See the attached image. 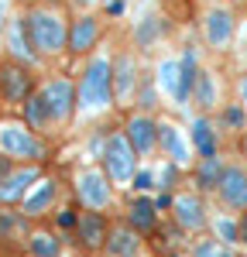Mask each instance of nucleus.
I'll use <instances>...</instances> for the list:
<instances>
[{
    "mask_svg": "<svg viewBox=\"0 0 247 257\" xmlns=\"http://www.w3.org/2000/svg\"><path fill=\"white\" fill-rule=\"evenodd\" d=\"M117 99L113 89V59L93 55L79 76V110H106Z\"/></svg>",
    "mask_w": 247,
    "mask_h": 257,
    "instance_id": "f257e3e1",
    "label": "nucleus"
},
{
    "mask_svg": "<svg viewBox=\"0 0 247 257\" xmlns=\"http://www.w3.org/2000/svg\"><path fill=\"white\" fill-rule=\"evenodd\" d=\"M28 31H31V41L38 48V55H59L69 48V24L59 11L52 7H31L28 14Z\"/></svg>",
    "mask_w": 247,
    "mask_h": 257,
    "instance_id": "f03ea898",
    "label": "nucleus"
},
{
    "mask_svg": "<svg viewBox=\"0 0 247 257\" xmlns=\"http://www.w3.org/2000/svg\"><path fill=\"white\" fill-rule=\"evenodd\" d=\"M0 151L7 158H24L31 165L45 161V144L38 141V134L24 123V120H4L0 123Z\"/></svg>",
    "mask_w": 247,
    "mask_h": 257,
    "instance_id": "7ed1b4c3",
    "label": "nucleus"
},
{
    "mask_svg": "<svg viewBox=\"0 0 247 257\" xmlns=\"http://www.w3.org/2000/svg\"><path fill=\"white\" fill-rule=\"evenodd\" d=\"M31 96H35L31 65L14 59H0V103L4 106H24Z\"/></svg>",
    "mask_w": 247,
    "mask_h": 257,
    "instance_id": "20e7f679",
    "label": "nucleus"
},
{
    "mask_svg": "<svg viewBox=\"0 0 247 257\" xmlns=\"http://www.w3.org/2000/svg\"><path fill=\"white\" fill-rule=\"evenodd\" d=\"M138 151L134 144L127 141V134H110L106 141V151H103V172L113 178V182H134L138 175Z\"/></svg>",
    "mask_w": 247,
    "mask_h": 257,
    "instance_id": "39448f33",
    "label": "nucleus"
},
{
    "mask_svg": "<svg viewBox=\"0 0 247 257\" xmlns=\"http://www.w3.org/2000/svg\"><path fill=\"white\" fill-rule=\"evenodd\" d=\"M110 182H113V178L106 175L103 168H86V172H79V175H76V199H79L86 209L103 213V209L110 206V199H113Z\"/></svg>",
    "mask_w": 247,
    "mask_h": 257,
    "instance_id": "423d86ee",
    "label": "nucleus"
},
{
    "mask_svg": "<svg viewBox=\"0 0 247 257\" xmlns=\"http://www.w3.org/2000/svg\"><path fill=\"white\" fill-rule=\"evenodd\" d=\"M41 93H45V103H48L52 123H65L79 106V86L72 79H48L41 86Z\"/></svg>",
    "mask_w": 247,
    "mask_h": 257,
    "instance_id": "0eeeda50",
    "label": "nucleus"
},
{
    "mask_svg": "<svg viewBox=\"0 0 247 257\" xmlns=\"http://www.w3.org/2000/svg\"><path fill=\"white\" fill-rule=\"evenodd\" d=\"M110 219L103 216V213H93V209H86L79 213V226L72 230V243L82 247V250H89V254H96V250H106V240H110Z\"/></svg>",
    "mask_w": 247,
    "mask_h": 257,
    "instance_id": "6e6552de",
    "label": "nucleus"
},
{
    "mask_svg": "<svg viewBox=\"0 0 247 257\" xmlns=\"http://www.w3.org/2000/svg\"><path fill=\"white\" fill-rule=\"evenodd\" d=\"M7 52L14 62H24V65H35L38 62V48L31 41V31H28V18H11L7 24Z\"/></svg>",
    "mask_w": 247,
    "mask_h": 257,
    "instance_id": "1a4fd4ad",
    "label": "nucleus"
},
{
    "mask_svg": "<svg viewBox=\"0 0 247 257\" xmlns=\"http://www.w3.org/2000/svg\"><path fill=\"white\" fill-rule=\"evenodd\" d=\"M124 134L134 144V151L144 158V155H151L158 148V120H151L148 113H134V117H127V123H124Z\"/></svg>",
    "mask_w": 247,
    "mask_h": 257,
    "instance_id": "9d476101",
    "label": "nucleus"
},
{
    "mask_svg": "<svg viewBox=\"0 0 247 257\" xmlns=\"http://www.w3.org/2000/svg\"><path fill=\"white\" fill-rule=\"evenodd\" d=\"M100 18H93V14H79V18L69 24V52L72 55H86V52H93L96 48V41H100Z\"/></svg>",
    "mask_w": 247,
    "mask_h": 257,
    "instance_id": "9b49d317",
    "label": "nucleus"
},
{
    "mask_svg": "<svg viewBox=\"0 0 247 257\" xmlns=\"http://www.w3.org/2000/svg\"><path fill=\"white\" fill-rule=\"evenodd\" d=\"M172 213H175V223L182 226L185 233H199V230H206V206H203V199L196 196V192L175 196Z\"/></svg>",
    "mask_w": 247,
    "mask_h": 257,
    "instance_id": "f8f14e48",
    "label": "nucleus"
},
{
    "mask_svg": "<svg viewBox=\"0 0 247 257\" xmlns=\"http://www.w3.org/2000/svg\"><path fill=\"white\" fill-rule=\"evenodd\" d=\"M233 28H237L233 14L223 11V7H213L203 21V35H206V41H209V48H226V45L233 41Z\"/></svg>",
    "mask_w": 247,
    "mask_h": 257,
    "instance_id": "ddd939ff",
    "label": "nucleus"
},
{
    "mask_svg": "<svg viewBox=\"0 0 247 257\" xmlns=\"http://www.w3.org/2000/svg\"><path fill=\"white\" fill-rule=\"evenodd\" d=\"M220 199H223L230 209L247 213V172L240 165H230L226 168L223 182H220Z\"/></svg>",
    "mask_w": 247,
    "mask_h": 257,
    "instance_id": "4468645a",
    "label": "nucleus"
},
{
    "mask_svg": "<svg viewBox=\"0 0 247 257\" xmlns=\"http://www.w3.org/2000/svg\"><path fill=\"white\" fill-rule=\"evenodd\" d=\"M141 86V69H138V59L131 52H124L120 59L113 62V89H117V99H131Z\"/></svg>",
    "mask_w": 247,
    "mask_h": 257,
    "instance_id": "2eb2a0df",
    "label": "nucleus"
},
{
    "mask_svg": "<svg viewBox=\"0 0 247 257\" xmlns=\"http://www.w3.org/2000/svg\"><path fill=\"white\" fill-rule=\"evenodd\" d=\"M38 178H41V168H38V165L18 168L14 175L0 185V202H4V206H11V202H24V199H28V189H31Z\"/></svg>",
    "mask_w": 247,
    "mask_h": 257,
    "instance_id": "dca6fc26",
    "label": "nucleus"
},
{
    "mask_svg": "<svg viewBox=\"0 0 247 257\" xmlns=\"http://www.w3.org/2000/svg\"><path fill=\"white\" fill-rule=\"evenodd\" d=\"M141 250V233L134 226H113L110 230V240H106V254L110 257H138Z\"/></svg>",
    "mask_w": 247,
    "mask_h": 257,
    "instance_id": "f3484780",
    "label": "nucleus"
},
{
    "mask_svg": "<svg viewBox=\"0 0 247 257\" xmlns=\"http://www.w3.org/2000/svg\"><path fill=\"white\" fill-rule=\"evenodd\" d=\"M127 226H134L138 233H151L158 230V206L151 199H134L127 206Z\"/></svg>",
    "mask_w": 247,
    "mask_h": 257,
    "instance_id": "a211bd4d",
    "label": "nucleus"
},
{
    "mask_svg": "<svg viewBox=\"0 0 247 257\" xmlns=\"http://www.w3.org/2000/svg\"><path fill=\"white\" fill-rule=\"evenodd\" d=\"M192 144H196V151H199L203 158H216V151H220V134H216V127H213L209 117H196V123H192Z\"/></svg>",
    "mask_w": 247,
    "mask_h": 257,
    "instance_id": "6ab92c4d",
    "label": "nucleus"
},
{
    "mask_svg": "<svg viewBox=\"0 0 247 257\" xmlns=\"http://www.w3.org/2000/svg\"><path fill=\"white\" fill-rule=\"evenodd\" d=\"M55 196H59V185H55V178H45V182H38V189H35L31 196L21 202L24 216H45V209L55 202Z\"/></svg>",
    "mask_w": 247,
    "mask_h": 257,
    "instance_id": "aec40b11",
    "label": "nucleus"
},
{
    "mask_svg": "<svg viewBox=\"0 0 247 257\" xmlns=\"http://www.w3.org/2000/svg\"><path fill=\"white\" fill-rule=\"evenodd\" d=\"M158 148H162L175 165H185V161H189V148H185L182 134H179L172 123H165V120L158 123Z\"/></svg>",
    "mask_w": 247,
    "mask_h": 257,
    "instance_id": "412c9836",
    "label": "nucleus"
},
{
    "mask_svg": "<svg viewBox=\"0 0 247 257\" xmlns=\"http://www.w3.org/2000/svg\"><path fill=\"white\" fill-rule=\"evenodd\" d=\"M179 62H182V79H179V93H175V103H189V99H192V93H196V82H199L196 48H185Z\"/></svg>",
    "mask_w": 247,
    "mask_h": 257,
    "instance_id": "4be33fe9",
    "label": "nucleus"
},
{
    "mask_svg": "<svg viewBox=\"0 0 247 257\" xmlns=\"http://www.w3.org/2000/svg\"><path fill=\"white\" fill-rule=\"evenodd\" d=\"M226 168H223V158L216 155V158H203L199 161V168H196V189L199 192H216L220 189V182H223Z\"/></svg>",
    "mask_w": 247,
    "mask_h": 257,
    "instance_id": "5701e85b",
    "label": "nucleus"
},
{
    "mask_svg": "<svg viewBox=\"0 0 247 257\" xmlns=\"http://www.w3.org/2000/svg\"><path fill=\"white\" fill-rule=\"evenodd\" d=\"M21 120H24L35 134H38V131H45V127L52 123V113H48V103H45V93H41V89L28 99V103H24V117H21Z\"/></svg>",
    "mask_w": 247,
    "mask_h": 257,
    "instance_id": "b1692460",
    "label": "nucleus"
},
{
    "mask_svg": "<svg viewBox=\"0 0 247 257\" xmlns=\"http://www.w3.org/2000/svg\"><path fill=\"white\" fill-rule=\"evenodd\" d=\"M165 28H168V24H165V18L148 14V18H144L141 24L134 28V45H138V48H151V45H155V41L165 35Z\"/></svg>",
    "mask_w": 247,
    "mask_h": 257,
    "instance_id": "393cba45",
    "label": "nucleus"
},
{
    "mask_svg": "<svg viewBox=\"0 0 247 257\" xmlns=\"http://www.w3.org/2000/svg\"><path fill=\"white\" fill-rule=\"evenodd\" d=\"M28 254L31 257H59L62 254V240L55 237V233H31V240H28Z\"/></svg>",
    "mask_w": 247,
    "mask_h": 257,
    "instance_id": "a878e982",
    "label": "nucleus"
},
{
    "mask_svg": "<svg viewBox=\"0 0 247 257\" xmlns=\"http://www.w3.org/2000/svg\"><path fill=\"white\" fill-rule=\"evenodd\" d=\"M179 79H182V62H175V59H168L158 65V86H162L165 93H179Z\"/></svg>",
    "mask_w": 247,
    "mask_h": 257,
    "instance_id": "bb28decb",
    "label": "nucleus"
},
{
    "mask_svg": "<svg viewBox=\"0 0 247 257\" xmlns=\"http://www.w3.org/2000/svg\"><path fill=\"white\" fill-rule=\"evenodd\" d=\"M18 233H28V223L21 213H11V209H0V240H11Z\"/></svg>",
    "mask_w": 247,
    "mask_h": 257,
    "instance_id": "cd10ccee",
    "label": "nucleus"
},
{
    "mask_svg": "<svg viewBox=\"0 0 247 257\" xmlns=\"http://www.w3.org/2000/svg\"><path fill=\"white\" fill-rule=\"evenodd\" d=\"M192 99H196L199 110H213V106H216V103H213V76H209V72H199V82H196Z\"/></svg>",
    "mask_w": 247,
    "mask_h": 257,
    "instance_id": "c85d7f7f",
    "label": "nucleus"
},
{
    "mask_svg": "<svg viewBox=\"0 0 247 257\" xmlns=\"http://www.w3.org/2000/svg\"><path fill=\"white\" fill-rule=\"evenodd\" d=\"M223 123H226V127H233V131H244V127H247L244 106H240V103H230V106L223 110Z\"/></svg>",
    "mask_w": 247,
    "mask_h": 257,
    "instance_id": "c756f323",
    "label": "nucleus"
},
{
    "mask_svg": "<svg viewBox=\"0 0 247 257\" xmlns=\"http://www.w3.org/2000/svg\"><path fill=\"white\" fill-rule=\"evenodd\" d=\"M223 254H226V250L216 243V240H199V243L192 247V254H189V257H223Z\"/></svg>",
    "mask_w": 247,
    "mask_h": 257,
    "instance_id": "7c9ffc66",
    "label": "nucleus"
},
{
    "mask_svg": "<svg viewBox=\"0 0 247 257\" xmlns=\"http://www.w3.org/2000/svg\"><path fill=\"white\" fill-rule=\"evenodd\" d=\"M216 233H220L226 243H240V226L230 223V219H220V223H216Z\"/></svg>",
    "mask_w": 247,
    "mask_h": 257,
    "instance_id": "2f4dec72",
    "label": "nucleus"
},
{
    "mask_svg": "<svg viewBox=\"0 0 247 257\" xmlns=\"http://www.w3.org/2000/svg\"><path fill=\"white\" fill-rule=\"evenodd\" d=\"M55 223H59L62 230H76V226H79V213H76V209H59Z\"/></svg>",
    "mask_w": 247,
    "mask_h": 257,
    "instance_id": "473e14b6",
    "label": "nucleus"
},
{
    "mask_svg": "<svg viewBox=\"0 0 247 257\" xmlns=\"http://www.w3.org/2000/svg\"><path fill=\"white\" fill-rule=\"evenodd\" d=\"M175 172H179V165H175V161L162 165V189H165V192H168V189L175 185Z\"/></svg>",
    "mask_w": 247,
    "mask_h": 257,
    "instance_id": "72a5a7b5",
    "label": "nucleus"
},
{
    "mask_svg": "<svg viewBox=\"0 0 247 257\" xmlns=\"http://www.w3.org/2000/svg\"><path fill=\"white\" fill-rule=\"evenodd\" d=\"M151 185H155V175H151V172H138V175H134V189H138V192H148Z\"/></svg>",
    "mask_w": 247,
    "mask_h": 257,
    "instance_id": "f704fd0d",
    "label": "nucleus"
},
{
    "mask_svg": "<svg viewBox=\"0 0 247 257\" xmlns=\"http://www.w3.org/2000/svg\"><path fill=\"white\" fill-rule=\"evenodd\" d=\"M155 103H158V99H155V86L144 82V86H141V106H144V110H151Z\"/></svg>",
    "mask_w": 247,
    "mask_h": 257,
    "instance_id": "c9c22d12",
    "label": "nucleus"
},
{
    "mask_svg": "<svg viewBox=\"0 0 247 257\" xmlns=\"http://www.w3.org/2000/svg\"><path fill=\"white\" fill-rule=\"evenodd\" d=\"M14 175V158H7V155H0V185L7 182V178Z\"/></svg>",
    "mask_w": 247,
    "mask_h": 257,
    "instance_id": "e433bc0d",
    "label": "nucleus"
},
{
    "mask_svg": "<svg viewBox=\"0 0 247 257\" xmlns=\"http://www.w3.org/2000/svg\"><path fill=\"white\" fill-rule=\"evenodd\" d=\"M155 206H158V213H165V209H172V206H175V196H168V192H162V196L155 199Z\"/></svg>",
    "mask_w": 247,
    "mask_h": 257,
    "instance_id": "4c0bfd02",
    "label": "nucleus"
},
{
    "mask_svg": "<svg viewBox=\"0 0 247 257\" xmlns=\"http://www.w3.org/2000/svg\"><path fill=\"white\" fill-rule=\"evenodd\" d=\"M106 11H110L113 18H120V14H124V0H110V7H106Z\"/></svg>",
    "mask_w": 247,
    "mask_h": 257,
    "instance_id": "58836bf2",
    "label": "nucleus"
},
{
    "mask_svg": "<svg viewBox=\"0 0 247 257\" xmlns=\"http://www.w3.org/2000/svg\"><path fill=\"white\" fill-rule=\"evenodd\" d=\"M237 226H240V243H247V213H240Z\"/></svg>",
    "mask_w": 247,
    "mask_h": 257,
    "instance_id": "ea45409f",
    "label": "nucleus"
},
{
    "mask_svg": "<svg viewBox=\"0 0 247 257\" xmlns=\"http://www.w3.org/2000/svg\"><path fill=\"white\" fill-rule=\"evenodd\" d=\"M240 96L247 99V76H244V82H240Z\"/></svg>",
    "mask_w": 247,
    "mask_h": 257,
    "instance_id": "a19ab883",
    "label": "nucleus"
},
{
    "mask_svg": "<svg viewBox=\"0 0 247 257\" xmlns=\"http://www.w3.org/2000/svg\"><path fill=\"white\" fill-rule=\"evenodd\" d=\"M76 4H79V7H89V4H96V0H76Z\"/></svg>",
    "mask_w": 247,
    "mask_h": 257,
    "instance_id": "79ce46f5",
    "label": "nucleus"
},
{
    "mask_svg": "<svg viewBox=\"0 0 247 257\" xmlns=\"http://www.w3.org/2000/svg\"><path fill=\"white\" fill-rule=\"evenodd\" d=\"M0 28H4V0H0Z\"/></svg>",
    "mask_w": 247,
    "mask_h": 257,
    "instance_id": "37998d69",
    "label": "nucleus"
},
{
    "mask_svg": "<svg viewBox=\"0 0 247 257\" xmlns=\"http://www.w3.org/2000/svg\"><path fill=\"white\" fill-rule=\"evenodd\" d=\"M230 4H247V0H230Z\"/></svg>",
    "mask_w": 247,
    "mask_h": 257,
    "instance_id": "c03bdc74",
    "label": "nucleus"
}]
</instances>
